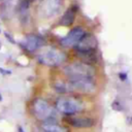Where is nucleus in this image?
Instances as JSON below:
<instances>
[{"mask_svg": "<svg viewBox=\"0 0 132 132\" xmlns=\"http://www.w3.org/2000/svg\"><path fill=\"white\" fill-rule=\"evenodd\" d=\"M63 72L68 78H93L95 74L94 68L86 62H72L63 67Z\"/></svg>", "mask_w": 132, "mask_h": 132, "instance_id": "nucleus-1", "label": "nucleus"}, {"mask_svg": "<svg viewBox=\"0 0 132 132\" xmlns=\"http://www.w3.org/2000/svg\"><path fill=\"white\" fill-rule=\"evenodd\" d=\"M74 47L76 48V52L79 55V57L88 58L90 60H95L97 40L92 34L85 33V35L80 38V40Z\"/></svg>", "mask_w": 132, "mask_h": 132, "instance_id": "nucleus-2", "label": "nucleus"}, {"mask_svg": "<svg viewBox=\"0 0 132 132\" xmlns=\"http://www.w3.org/2000/svg\"><path fill=\"white\" fill-rule=\"evenodd\" d=\"M32 111L36 119L44 122H56L55 111L53 107L42 98H37L33 101Z\"/></svg>", "mask_w": 132, "mask_h": 132, "instance_id": "nucleus-3", "label": "nucleus"}, {"mask_svg": "<svg viewBox=\"0 0 132 132\" xmlns=\"http://www.w3.org/2000/svg\"><path fill=\"white\" fill-rule=\"evenodd\" d=\"M37 60L39 63H41L45 66L53 67V66L62 64L63 61L65 60V55L61 51L50 47V48L40 51L37 55Z\"/></svg>", "mask_w": 132, "mask_h": 132, "instance_id": "nucleus-4", "label": "nucleus"}, {"mask_svg": "<svg viewBox=\"0 0 132 132\" xmlns=\"http://www.w3.org/2000/svg\"><path fill=\"white\" fill-rule=\"evenodd\" d=\"M56 108L64 114H74L84 109L82 104L73 98H59L56 101Z\"/></svg>", "mask_w": 132, "mask_h": 132, "instance_id": "nucleus-5", "label": "nucleus"}, {"mask_svg": "<svg viewBox=\"0 0 132 132\" xmlns=\"http://www.w3.org/2000/svg\"><path fill=\"white\" fill-rule=\"evenodd\" d=\"M69 84L73 92H79L84 94L94 93L96 91V84L93 78L81 77V78H69Z\"/></svg>", "mask_w": 132, "mask_h": 132, "instance_id": "nucleus-6", "label": "nucleus"}, {"mask_svg": "<svg viewBox=\"0 0 132 132\" xmlns=\"http://www.w3.org/2000/svg\"><path fill=\"white\" fill-rule=\"evenodd\" d=\"M62 7V0H43L39 5V13L42 18L55 16Z\"/></svg>", "mask_w": 132, "mask_h": 132, "instance_id": "nucleus-7", "label": "nucleus"}, {"mask_svg": "<svg viewBox=\"0 0 132 132\" xmlns=\"http://www.w3.org/2000/svg\"><path fill=\"white\" fill-rule=\"evenodd\" d=\"M85 33L86 32H85V30L82 28L75 27L74 29L70 30L69 33L65 37H63L61 39V44L63 46H65V47H72V46L74 47L78 43L80 38L85 35Z\"/></svg>", "mask_w": 132, "mask_h": 132, "instance_id": "nucleus-8", "label": "nucleus"}, {"mask_svg": "<svg viewBox=\"0 0 132 132\" xmlns=\"http://www.w3.org/2000/svg\"><path fill=\"white\" fill-rule=\"evenodd\" d=\"M68 123L76 128H90L95 125V121L86 117H71L68 119Z\"/></svg>", "mask_w": 132, "mask_h": 132, "instance_id": "nucleus-9", "label": "nucleus"}, {"mask_svg": "<svg viewBox=\"0 0 132 132\" xmlns=\"http://www.w3.org/2000/svg\"><path fill=\"white\" fill-rule=\"evenodd\" d=\"M23 44H24V47L27 51L34 52V51L38 50L42 45V39L39 36H37V35L31 34V35L26 36V38L24 39Z\"/></svg>", "mask_w": 132, "mask_h": 132, "instance_id": "nucleus-10", "label": "nucleus"}, {"mask_svg": "<svg viewBox=\"0 0 132 132\" xmlns=\"http://www.w3.org/2000/svg\"><path fill=\"white\" fill-rule=\"evenodd\" d=\"M40 129L42 132H67V130L57 122H44L41 124Z\"/></svg>", "mask_w": 132, "mask_h": 132, "instance_id": "nucleus-11", "label": "nucleus"}, {"mask_svg": "<svg viewBox=\"0 0 132 132\" xmlns=\"http://www.w3.org/2000/svg\"><path fill=\"white\" fill-rule=\"evenodd\" d=\"M74 18H75V11L72 7H69L62 15L60 20V24L62 26H70L74 22Z\"/></svg>", "mask_w": 132, "mask_h": 132, "instance_id": "nucleus-12", "label": "nucleus"}, {"mask_svg": "<svg viewBox=\"0 0 132 132\" xmlns=\"http://www.w3.org/2000/svg\"><path fill=\"white\" fill-rule=\"evenodd\" d=\"M54 89L58 93H71L73 92L69 81H57L54 84Z\"/></svg>", "mask_w": 132, "mask_h": 132, "instance_id": "nucleus-13", "label": "nucleus"}, {"mask_svg": "<svg viewBox=\"0 0 132 132\" xmlns=\"http://www.w3.org/2000/svg\"><path fill=\"white\" fill-rule=\"evenodd\" d=\"M28 8H29V1L28 0H20L19 9L21 11H26Z\"/></svg>", "mask_w": 132, "mask_h": 132, "instance_id": "nucleus-14", "label": "nucleus"}, {"mask_svg": "<svg viewBox=\"0 0 132 132\" xmlns=\"http://www.w3.org/2000/svg\"><path fill=\"white\" fill-rule=\"evenodd\" d=\"M19 132H25V131H24V129L22 127H19Z\"/></svg>", "mask_w": 132, "mask_h": 132, "instance_id": "nucleus-15", "label": "nucleus"}, {"mask_svg": "<svg viewBox=\"0 0 132 132\" xmlns=\"http://www.w3.org/2000/svg\"><path fill=\"white\" fill-rule=\"evenodd\" d=\"M2 100V96H1V94H0V101Z\"/></svg>", "mask_w": 132, "mask_h": 132, "instance_id": "nucleus-16", "label": "nucleus"}, {"mask_svg": "<svg viewBox=\"0 0 132 132\" xmlns=\"http://www.w3.org/2000/svg\"><path fill=\"white\" fill-rule=\"evenodd\" d=\"M0 31H1V30H0Z\"/></svg>", "mask_w": 132, "mask_h": 132, "instance_id": "nucleus-17", "label": "nucleus"}]
</instances>
